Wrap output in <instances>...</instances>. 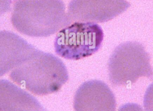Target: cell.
<instances>
[{
	"label": "cell",
	"instance_id": "2",
	"mask_svg": "<svg viewBox=\"0 0 153 111\" xmlns=\"http://www.w3.org/2000/svg\"><path fill=\"white\" fill-rule=\"evenodd\" d=\"M11 22L20 33L34 37H47L71 23L62 0H18Z\"/></svg>",
	"mask_w": 153,
	"mask_h": 111
},
{
	"label": "cell",
	"instance_id": "5",
	"mask_svg": "<svg viewBox=\"0 0 153 111\" xmlns=\"http://www.w3.org/2000/svg\"><path fill=\"white\" fill-rule=\"evenodd\" d=\"M130 6L126 0H72L67 15L71 22L102 23L116 18Z\"/></svg>",
	"mask_w": 153,
	"mask_h": 111
},
{
	"label": "cell",
	"instance_id": "1",
	"mask_svg": "<svg viewBox=\"0 0 153 111\" xmlns=\"http://www.w3.org/2000/svg\"><path fill=\"white\" fill-rule=\"evenodd\" d=\"M10 76L13 82L38 96L58 92L69 79L68 71L62 60L37 49L13 70Z\"/></svg>",
	"mask_w": 153,
	"mask_h": 111
},
{
	"label": "cell",
	"instance_id": "10",
	"mask_svg": "<svg viewBox=\"0 0 153 111\" xmlns=\"http://www.w3.org/2000/svg\"><path fill=\"white\" fill-rule=\"evenodd\" d=\"M118 111H144L140 105L135 103H128L121 106Z\"/></svg>",
	"mask_w": 153,
	"mask_h": 111
},
{
	"label": "cell",
	"instance_id": "9",
	"mask_svg": "<svg viewBox=\"0 0 153 111\" xmlns=\"http://www.w3.org/2000/svg\"><path fill=\"white\" fill-rule=\"evenodd\" d=\"M143 103L146 111H153V83L146 92Z\"/></svg>",
	"mask_w": 153,
	"mask_h": 111
},
{
	"label": "cell",
	"instance_id": "8",
	"mask_svg": "<svg viewBox=\"0 0 153 111\" xmlns=\"http://www.w3.org/2000/svg\"><path fill=\"white\" fill-rule=\"evenodd\" d=\"M0 111H48L35 97L6 79H0Z\"/></svg>",
	"mask_w": 153,
	"mask_h": 111
},
{
	"label": "cell",
	"instance_id": "11",
	"mask_svg": "<svg viewBox=\"0 0 153 111\" xmlns=\"http://www.w3.org/2000/svg\"><path fill=\"white\" fill-rule=\"evenodd\" d=\"M11 2V0H0V16L9 10Z\"/></svg>",
	"mask_w": 153,
	"mask_h": 111
},
{
	"label": "cell",
	"instance_id": "6",
	"mask_svg": "<svg viewBox=\"0 0 153 111\" xmlns=\"http://www.w3.org/2000/svg\"><path fill=\"white\" fill-rule=\"evenodd\" d=\"M75 111H116L115 96L102 81L91 80L83 83L74 98Z\"/></svg>",
	"mask_w": 153,
	"mask_h": 111
},
{
	"label": "cell",
	"instance_id": "4",
	"mask_svg": "<svg viewBox=\"0 0 153 111\" xmlns=\"http://www.w3.org/2000/svg\"><path fill=\"white\" fill-rule=\"evenodd\" d=\"M103 38V30L96 23L76 22L58 32L55 39V51L65 59L81 60L97 52Z\"/></svg>",
	"mask_w": 153,
	"mask_h": 111
},
{
	"label": "cell",
	"instance_id": "3",
	"mask_svg": "<svg viewBox=\"0 0 153 111\" xmlns=\"http://www.w3.org/2000/svg\"><path fill=\"white\" fill-rule=\"evenodd\" d=\"M108 70L111 82L119 86L153 76L150 55L142 44L135 42H126L116 47L109 60Z\"/></svg>",
	"mask_w": 153,
	"mask_h": 111
},
{
	"label": "cell",
	"instance_id": "7",
	"mask_svg": "<svg viewBox=\"0 0 153 111\" xmlns=\"http://www.w3.org/2000/svg\"><path fill=\"white\" fill-rule=\"evenodd\" d=\"M36 49L16 34L0 31V77L24 62Z\"/></svg>",
	"mask_w": 153,
	"mask_h": 111
}]
</instances>
